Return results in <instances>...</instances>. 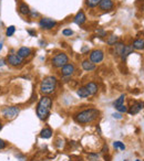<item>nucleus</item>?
Masks as SVG:
<instances>
[{
  "instance_id": "nucleus-4",
  "label": "nucleus",
  "mask_w": 144,
  "mask_h": 161,
  "mask_svg": "<svg viewBox=\"0 0 144 161\" xmlns=\"http://www.w3.org/2000/svg\"><path fill=\"white\" fill-rule=\"evenodd\" d=\"M51 62L54 68H62L67 63H69V57L65 53H58L55 56H53Z\"/></svg>"
},
{
  "instance_id": "nucleus-13",
  "label": "nucleus",
  "mask_w": 144,
  "mask_h": 161,
  "mask_svg": "<svg viewBox=\"0 0 144 161\" xmlns=\"http://www.w3.org/2000/svg\"><path fill=\"white\" fill-rule=\"evenodd\" d=\"M17 54H18L20 57H22V59H26V57H28L30 54H31V50L27 47H22L18 50V53H17Z\"/></svg>"
},
{
  "instance_id": "nucleus-34",
  "label": "nucleus",
  "mask_w": 144,
  "mask_h": 161,
  "mask_svg": "<svg viewBox=\"0 0 144 161\" xmlns=\"http://www.w3.org/2000/svg\"><path fill=\"white\" fill-rule=\"evenodd\" d=\"M28 33H29L30 36H36V32H34V31H32V30H28Z\"/></svg>"
},
{
  "instance_id": "nucleus-9",
  "label": "nucleus",
  "mask_w": 144,
  "mask_h": 161,
  "mask_svg": "<svg viewBox=\"0 0 144 161\" xmlns=\"http://www.w3.org/2000/svg\"><path fill=\"white\" fill-rule=\"evenodd\" d=\"M62 70H61V73H62V75L63 76H67V77H69L71 76L73 73H74V65L73 64H71V63H67L64 66H62Z\"/></svg>"
},
{
  "instance_id": "nucleus-23",
  "label": "nucleus",
  "mask_w": 144,
  "mask_h": 161,
  "mask_svg": "<svg viewBox=\"0 0 144 161\" xmlns=\"http://www.w3.org/2000/svg\"><path fill=\"white\" fill-rule=\"evenodd\" d=\"M117 41H119V36H109V39L107 40V43L109 44V45H114Z\"/></svg>"
},
{
  "instance_id": "nucleus-36",
  "label": "nucleus",
  "mask_w": 144,
  "mask_h": 161,
  "mask_svg": "<svg viewBox=\"0 0 144 161\" xmlns=\"http://www.w3.org/2000/svg\"><path fill=\"white\" fill-rule=\"evenodd\" d=\"M104 159H105V161H110V157H104Z\"/></svg>"
},
{
  "instance_id": "nucleus-3",
  "label": "nucleus",
  "mask_w": 144,
  "mask_h": 161,
  "mask_svg": "<svg viewBox=\"0 0 144 161\" xmlns=\"http://www.w3.org/2000/svg\"><path fill=\"white\" fill-rule=\"evenodd\" d=\"M98 115H99V112L96 109H86V110L81 112L75 116V121H78L80 124H88V123H91V121L96 119Z\"/></svg>"
},
{
  "instance_id": "nucleus-41",
  "label": "nucleus",
  "mask_w": 144,
  "mask_h": 161,
  "mask_svg": "<svg viewBox=\"0 0 144 161\" xmlns=\"http://www.w3.org/2000/svg\"><path fill=\"white\" fill-rule=\"evenodd\" d=\"M143 10H144V8H143Z\"/></svg>"
},
{
  "instance_id": "nucleus-18",
  "label": "nucleus",
  "mask_w": 144,
  "mask_h": 161,
  "mask_svg": "<svg viewBox=\"0 0 144 161\" xmlns=\"http://www.w3.org/2000/svg\"><path fill=\"white\" fill-rule=\"evenodd\" d=\"M132 52H133V47H132V45H125L122 54H121V59L124 61V60H125V59H126V57H128Z\"/></svg>"
},
{
  "instance_id": "nucleus-16",
  "label": "nucleus",
  "mask_w": 144,
  "mask_h": 161,
  "mask_svg": "<svg viewBox=\"0 0 144 161\" xmlns=\"http://www.w3.org/2000/svg\"><path fill=\"white\" fill-rule=\"evenodd\" d=\"M86 89H88V92H89V94H90V95H94V94L98 92L99 87H98V85H96L94 82H91V83L86 84Z\"/></svg>"
},
{
  "instance_id": "nucleus-32",
  "label": "nucleus",
  "mask_w": 144,
  "mask_h": 161,
  "mask_svg": "<svg viewBox=\"0 0 144 161\" xmlns=\"http://www.w3.org/2000/svg\"><path fill=\"white\" fill-rule=\"evenodd\" d=\"M112 116H113V118H117V119H121V118H122L121 114H119V113H117V114H113Z\"/></svg>"
},
{
  "instance_id": "nucleus-20",
  "label": "nucleus",
  "mask_w": 144,
  "mask_h": 161,
  "mask_svg": "<svg viewBox=\"0 0 144 161\" xmlns=\"http://www.w3.org/2000/svg\"><path fill=\"white\" fill-rule=\"evenodd\" d=\"M132 47L135 49V50H142V49H144V40H142V39L135 40L133 42V44H132Z\"/></svg>"
},
{
  "instance_id": "nucleus-26",
  "label": "nucleus",
  "mask_w": 144,
  "mask_h": 161,
  "mask_svg": "<svg viewBox=\"0 0 144 161\" xmlns=\"http://www.w3.org/2000/svg\"><path fill=\"white\" fill-rule=\"evenodd\" d=\"M113 147H114L115 149H120V150H124V149H125V146H124V144L121 142V141H114V142H113Z\"/></svg>"
},
{
  "instance_id": "nucleus-6",
  "label": "nucleus",
  "mask_w": 144,
  "mask_h": 161,
  "mask_svg": "<svg viewBox=\"0 0 144 161\" xmlns=\"http://www.w3.org/2000/svg\"><path fill=\"white\" fill-rule=\"evenodd\" d=\"M57 24V22L52 19H50V18H42L41 20L39 21V26L40 28H42L44 30H50V29H52L54 28Z\"/></svg>"
},
{
  "instance_id": "nucleus-19",
  "label": "nucleus",
  "mask_w": 144,
  "mask_h": 161,
  "mask_svg": "<svg viewBox=\"0 0 144 161\" xmlns=\"http://www.w3.org/2000/svg\"><path fill=\"white\" fill-rule=\"evenodd\" d=\"M51 136H52V130L50 129V128H44V129H42L41 130V132H40V137H41V138H44V139L51 138Z\"/></svg>"
},
{
  "instance_id": "nucleus-39",
  "label": "nucleus",
  "mask_w": 144,
  "mask_h": 161,
  "mask_svg": "<svg viewBox=\"0 0 144 161\" xmlns=\"http://www.w3.org/2000/svg\"><path fill=\"white\" fill-rule=\"evenodd\" d=\"M124 161H129V160H124Z\"/></svg>"
},
{
  "instance_id": "nucleus-8",
  "label": "nucleus",
  "mask_w": 144,
  "mask_h": 161,
  "mask_svg": "<svg viewBox=\"0 0 144 161\" xmlns=\"http://www.w3.org/2000/svg\"><path fill=\"white\" fill-rule=\"evenodd\" d=\"M103 57H104L103 51H101V50H94V51H92L90 54V61L96 64V63L102 62Z\"/></svg>"
},
{
  "instance_id": "nucleus-37",
  "label": "nucleus",
  "mask_w": 144,
  "mask_h": 161,
  "mask_svg": "<svg viewBox=\"0 0 144 161\" xmlns=\"http://www.w3.org/2000/svg\"><path fill=\"white\" fill-rule=\"evenodd\" d=\"M2 45H4V44H2V43H0V50L2 49Z\"/></svg>"
},
{
  "instance_id": "nucleus-2",
  "label": "nucleus",
  "mask_w": 144,
  "mask_h": 161,
  "mask_svg": "<svg viewBox=\"0 0 144 161\" xmlns=\"http://www.w3.org/2000/svg\"><path fill=\"white\" fill-rule=\"evenodd\" d=\"M57 78L54 76H47V77L43 78V81L40 84V92L43 94V95H50L52 94L57 89Z\"/></svg>"
},
{
  "instance_id": "nucleus-5",
  "label": "nucleus",
  "mask_w": 144,
  "mask_h": 161,
  "mask_svg": "<svg viewBox=\"0 0 144 161\" xmlns=\"http://www.w3.org/2000/svg\"><path fill=\"white\" fill-rule=\"evenodd\" d=\"M4 114V117L6 119H13L16 118L18 114H19V108L16 107V106H11V107H7V108L4 109L2 112Z\"/></svg>"
},
{
  "instance_id": "nucleus-28",
  "label": "nucleus",
  "mask_w": 144,
  "mask_h": 161,
  "mask_svg": "<svg viewBox=\"0 0 144 161\" xmlns=\"http://www.w3.org/2000/svg\"><path fill=\"white\" fill-rule=\"evenodd\" d=\"M62 34L65 36H72L73 34V31L71 30V29H64L63 31H62Z\"/></svg>"
},
{
  "instance_id": "nucleus-35",
  "label": "nucleus",
  "mask_w": 144,
  "mask_h": 161,
  "mask_svg": "<svg viewBox=\"0 0 144 161\" xmlns=\"http://www.w3.org/2000/svg\"><path fill=\"white\" fill-rule=\"evenodd\" d=\"M5 63H6L5 60H0V66H4V65H5Z\"/></svg>"
},
{
  "instance_id": "nucleus-14",
  "label": "nucleus",
  "mask_w": 144,
  "mask_h": 161,
  "mask_svg": "<svg viewBox=\"0 0 144 161\" xmlns=\"http://www.w3.org/2000/svg\"><path fill=\"white\" fill-rule=\"evenodd\" d=\"M18 11H19V13L22 15V16H27L30 13V9H29V6L27 3H23L21 2L20 5H19V8H18Z\"/></svg>"
},
{
  "instance_id": "nucleus-17",
  "label": "nucleus",
  "mask_w": 144,
  "mask_h": 161,
  "mask_svg": "<svg viewBox=\"0 0 144 161\" xmlns=\"http://www.w3.org/2000/svg\"><path fill=\"white\" fill-rule=\"evenodd\" d=\"M124 44L121 43V42H117L115 44H114V53H115V55L117 56H121V54H122L123 50H124Z\"/></svg>"
},
{
  "instance_id": "nucleus-10",
  "label": "nucleus",
  "mask_w": 144,
  "mask_h": 161,
  "mask_svg": "<svg viewBox=\"0 0 144 161\" xmlns=\"http://www.w3.org/2000/svg\"><path fill=\"white\" fill-rule=\"evenodd\" d=\"M100 9L103 11H109L113 8V1L112 0H101L99 3Z\"/></svg>"
},
{
  "instance_id": "nucleus-30",
  "label": "nucleus",
  "mask_w": 144,
  "mask_h": 161,
  "mask_svg": "<svg viewBox=\"0 0 144 161\" xmlns=\"http://www.w3.org/2000/svg\"><path fill=\"white\" fill-rule=\"evenodd\" d=\"M96 33H98V36H107V32L104 31L103 29H99V30H96Z\"/></svg>"
},
{
  "instance_id": "nucleus-1",
  "label": "nucleus",
  "mask_w": 144,
  "mask_h": 161,
  "mask_svg": "<svg viewBox=\"0 0 144 161\" xmlns=\"http://www.w3.org/2000/svg\"><path fill=\"white\" fill-rule=\"evenodd\" d=\"M51 106H52V99L49 96L44 95L40 98L37 106V116L39 117V119L44 120L48 117L51 110Z\"/></svg>"
},
{
  "instance_id": "nucleus-40",
  "label": "nucleus",
  "mask_w": 144,
  "mask_h": 161,
  "mask_svg": "<svg viewBox=\"0 0 144 161\" xmlns=\"http://www.w3.org/2000/svg\"><path fill=\"white\" fill-rule=\"evenodd\" d=\"M136 161H140V160H136Z\"/></svg>"
},
{
  "instance_id": "nucleus-12",
  "label": "nucleus",
  "mask_w": 144,
  "mask_h": 161,
  "mask_svg": "<svg viewBox=\"0 0 144 161\" xmlns=\"http://www.w3.org/2000/svg\"><path fill=\"white\" fill-rule=\"evenodd\" d=\"M143 107H144V103H135V104H133L131 106L130 110H128V112L130 115H135L138 114Z\"/></svg>"
},
{
  "instance_id": "nucleus-27",
  "label": "nucleus",
  "mask_w": 144,
  "mask_h": 161,
  "mask_svg": "<svg viewBox=\"0 0 144 161\" xmlns=\"http://www.w3.org/2000/svg\"><path fill=\"white\" fill-rule=\"evenodd\" d=\"M89 160L90 161H99V155L91 153V155H89Z\"/></svg>"
},
{
  "instance_id": "nucleus-38",
  "label": "nucleus",
  "mask_w": 144,
  "mask_h": 161,
  "mask_svg": "<svg viewBox=\"0 0 144 161\" xmlns=\"http://www.w3.org/2000/svg\"><path fill=\"white\" fill-rule=\"evenodd\" d=\"M2 129V124H1V123H0V130Z\"/></svg>"
},
{
  "instance_id": "nucleus-11",
  "label": "nucleus",
  "mask_w": 144,
  "mask_h": 161,
  "mask_svg": "<svg viewBox=\"0 0 144 161\" xmlns=\"http://www.w3.org/2000/svg\"><path fill=\"white\" fill-rule=\"evenodd\" d=\"M86 15H84V12L83 11H79L77 15H75L74 19H73V21H74V23H77L78 26H81V24H83L84 22H86Z\"/></svg>"
},
{
  "instance_id": "nucleus-15",
  "label": "nucleus",
  "mask_w": 144,
  "mask_h": 161,
  "mask_svg": "<svg viewBox=\"0 0 144 161\" xmlns=\"http://www.w3.org/2000/svg\"><path fill=\"white\" fill-rule=\"evenodd\" d=\"M82 68H83L84 71L90 72V71H93V70L96 68V64H94V63H92L91 61H89V60H86V61H83V62H82Z\"/></svg>"
},
{
  "instance_id": "nucleus-25",
  "label": "nucleus",
  "mask_w": 144,
  "mask_h": 161,
  "mask_svg": "<svg viewBox=\"0 0 144 161\" xmlns=\"http://www.w3.org/2000/svg\"><path fill=\"white\" fill-rule=\"evenodd\" d=\"M15 32H16V26H10L7 28V30H6V36H11L15 34Z\"/></svg>"
},
{
  "instance_id": "nucleus-24",
  "label": "nucleus",
  "mask_w": 144,
  "mask_h": 161,
  "mask_svg": "<svg viewBox=\"0 0 144 161\" xmlns=\"http://www.w3.org/2000/svg\"><path fill=\"white\" fill-rule=\"evenodd\" d=\"M124 99H125V95L123 94V95H121V96H120V97H119V98H117V100L114 102V107H115V108H117L119 106L123 105V103H124Z\"/></svg>"
},
{
  "instance_id": "nucleus-22",
  "label": "nucleus",
  "mask_w": 144,
  "mask_h": 161,
  "mask_svg": "<svg viewBox=\"0 0 144 161\" xmlns=\"http://www.w3.org/2000/svg\"><path fill=\"white\" fill-rule=\"evenodd\" d=\"M100 1H101V0H86V3L88 7H90V8H94V7H96V6H99Z\"/></svg>"
},
{
  "instance_id": "nucleus-7",
  "label": "nucleus",
  "mask_w": 144,
  "mask_h": 161,
  "mask_svg": "<svg viewBox=\"0 0 144 161\" xmlns=\"http://www.w3.org/2000/svg\"><path fill=\"white\" fill-rule=\"evenodd\" d=\"M7 62L12 66H19L23 63V59L19 56L18 54H9L7 57Z\"/></svg>"
},
{
  "instance_id": "nucleus-33",
  "label": "nucleus",
  "mask_w": 144,
  "mask_h": 161,
  "mask_svg": "<svg viewBox=\"0 0 144 161\" xmlns=\"http://www.w3.org/2000/svg\"><path fill=\"white\" fill-rule=\"evenodd\" d=\"M30 13H31V17H38V16H39V13H38V12H36V11H31V10H30Z\"/></svg>"
},
{
  "instance_id": "nucleus-31",
  "label": "nucleus",
  "mask_w": 144,
  "mask_h": 161,
  "mask_svg": "<svg viewBox=\"0 0 144 161\" xmlns=\"http://www.w3.org/2000/svg\"><path fill=\"white\" fill-rule=\"evenodd\" d=\"M6 146H7V144L2 139H0V149H5Z\"/></svg>"
},
{
  "instance_id": "nucleus-29",
  "label": "nucleus",
  "mask_w": 144,
  "mask_h": 161,
  "mask_svg": "<svg viewBox=\"0 0 144 161\" xmlns=\"http://www.w3.org/2000/svg\"><path fill=\"white\" fill-rule=\"evenodd\" d=\"M117 109L120 112V113H126V112H128V107H126V106H124V104L121 105V106H119Z\"/></svg>"
},
{
  "instance_id": "nucleus-21",
  "label": "nucleus",
  "mask_w": 144,
  "mask_h": 161,
  "mask_svg": "<svg viewBox=\"0 0 144 161\" xmlns=\"http://www.w3.org/2000/svg\"><path fill=\"white\" fill-rule=\"evenodd\" d=\"M78 95L80 96L81 98H86V97H88L90 94H89V92H88V89H86V87H80V89H78Z\"/></svg>"
}]
</instances>
